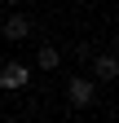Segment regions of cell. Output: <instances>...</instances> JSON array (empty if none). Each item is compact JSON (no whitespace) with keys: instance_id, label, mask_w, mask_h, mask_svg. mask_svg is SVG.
<instances>
[{"instance_id":"5b68a950","label":"cell","mask_w":119,"mask_h":123,"mask_svg":"<svg viewBox=\"0 0 119 123\" xmlns=\"http://www.w3.org/2000/svg\"><path fill=\"white\" fill-rule=\"evenodd\" d=\"M57 62H62V57H57V49H53V44H44V49L35 53V66H40V70H53Z\"/></svg>"},{"instance_id":"7a4b0ae2","label":"cell","mask_w":119,"mask_h":123,"mask_svg":"<svg viewBox=\"0 0 119 123\" xmlns=\"http://www.w3.org/2000/svg\"><path fill=\"white\" fill-rule=\"evenodd\" d=\"M66 97H71V105H93L97 101V88L88 84V79H71L66 84Z\"/></svg>"},{"instance_id":"3957f363","label":"cell","mask_w":119,"mask_h":123,"mask_svg":"<svg viewBox=\"0 0 119 123\" xmlns=\"http://www.w3.org/2000/svg\"><path fill=\"white\" fill-rule=\"evenodd\" d=\"M31 35V22L22 18V13H13V18H5V40H26Z\"/></svg>"},{"instance_id":"8992f818","label":"cell","mask_w":119,"mask_h":123,"mask_svg":"<svg viewBox=\"0 0 119 123\" xmlns=\"http://www.w3.org/2000/svg\"><path fill=\"white\" fill-rule=\"evenodd\" d=\"M5 5H22V0H5Z\"/></svg>"},{"instance_id":"277c9868","label":"cell","mask_w":119,"mask_h":123,"mask_svg":"<svg viewBox=\"0 0 119 123\" xmlns=\"http://www.w3.org/2000/svg\"><path fill=\"white\" fill-rule=\"evenodd\" d=\"M115 75H119V62H115L110 53H101V57H97V79H101V84H110Z\"/></svg>"},{"instance_id":"6da1fadb","label":"cell","mask_w":119,"mask_h":123,"mask_svg":"<svg viewBox=\"0 0 119 123\" xmlns=\"http://www.w3.org/2000/svg\"><path fill=\"white\" fill-rule=\"evenodd\" d=\"M31 84V66H22V62H5L0 66V88L5 92H22Z\"/></svg>"}]
</instances>
